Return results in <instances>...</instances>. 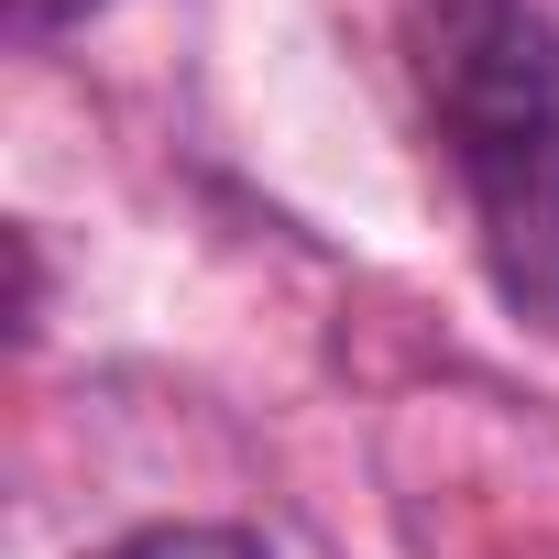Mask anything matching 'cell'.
<instances>
[{
	"mask_svg": "<svg viewBox=\"0 0 559 559\" xmlns=\"http://www.w3.org/2000/svg\"><path fill=\"white\" fill-rule=\"evenodd\" d=\"M406 78L515 319L559 330V34L537 0H417Z\"/></svg>",
	"mask_w": 559,
	"mask_h": 559,
	"instance_id": "cell-1",
	"label": "cell"
},
{
	"mask_svg": "<svg viewBox=\"0 0 559 559\" xmlns=\"http://www.w3.org/2000/svg\"><path fill=\"white\" fill-rule=\"evenodd\" d=\"M99 559H263V537H241V526H143Z\"/></svg>",
	"mask_w": 559,
	"mask_h": 559,
	"instance_id": "cell-2",
	"label": "cell"
}]
</instances>
